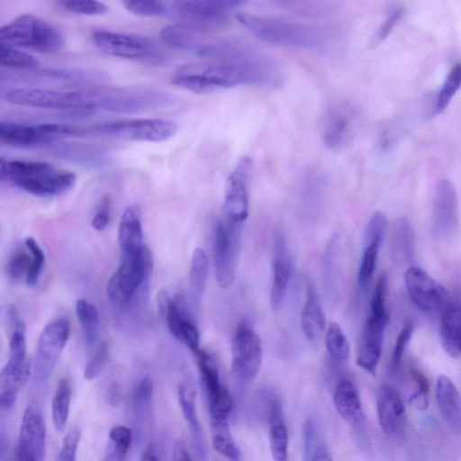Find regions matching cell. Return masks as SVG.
I'll return each instance as SVG.
<instances>
[{"label":"cell","instance_id":"3957f363","mask_svg":"<svg viewBox=\"0 0 461 461\" xmlns=\"http://www.w3.org/2000/svg\"><path fill=\"white\" fill-rule=\"evenodd\" d=\"M235 18L263 41L303 49H318L325 42L321 30L308 23L240 12Z\"/></svg>","mask_w":461,"mask_h":461},{"label":"cell","instance_id":"4fadbf2b","mask_svg":"<svg viewBox=\"0 0 461 461\" xmlns=\"http://www.w3.org/2000/svg\"><path fill=\"white\" fill-rule=\"evenodd\" d=\"M253 162L241 157L227 180L223 213L229 227H242L249 215V183Z\"/></svg>","mask_w":461,"mask_h":461},{"label":"cell","instance_id":"603a6c76","mask_svg":"<svg viewBox=\"0 0 461 461\" xmlns=\"http://www.w3.org/2000/svg\"><path fill=\"white\" fill-rule=\"evenodd\" d=\"M385 228L386 218L381 212H375L366 226L363 237V252L357 276L361 288H365L373 276Z\"/></svg>","mask_w":461,"mask_h":461},{"label":"cell","instance_id":"7bdbcfd3","mask_svg":"<svg viewBox=\"0 0 461 461\" xmlns=\"http://www.w3.org/2000/svg\"><path fill=\"white\" fill-rule=\"evenodd\" d=\"M131 443V429L122 425L113 427L109 431L106 461H122Z\"/></svg>","mask_w":461,"mask_h":461},{"label":"cell","instance_id":"9c48e42d","mask_svg":"<svg viewBox=\"0 0 461 461\" xmlns=\"http://www.w3.org/2000/svg\"><path fill=\"white\" fill-rule=\"evenodd\" d=\"M88 132L117 140L163 142L174 137L178 125L158 118L122 119L96 124Z\"/></svg>","mask_w":461,"mask_h":461},{"label":"cell","instance_id":"681fc988","mask_svg":"<svg viewBox=\"0 0 461 461\" xmlns=\"http://www.w3.org/2000/svg\"><path fill=\"white\" fill-rule=\"evenodd\" d=\"M403 9L402 7H394L388 12L385 18L375 29L368 41V47L370 49L377 47L388 37L401 19Z\"/></svg>","mask_w":461,"mask_h":461},{"label":"cell","instance_id":"e575fe53","mask_svg":"<svg viewBox=\"0 0 461 461\" xmlns=\"http://www.w3.org/2000/svg\"><path fill=\"white\" fill-rule=\"evenodd\" d=\"M38 73L42 77L72 83H97L109 78L106 72L75 67H46L40 68Z\"/></svg>","mask_w":461,"mask_h":461},{"label":"cell","instance_id":"d590c367","mask_svg":"<svg viewBox=\"0 0 461 461\" xmlns=\"http://www.w3.org/2000/svg\"><path fill=\"white\" fill-rule=\"evenodd\" d=\"M414 241V232L409 221L405 218L398 219L394 224L392 240L393 257L397 263L412 261Z\"/></svg>","mask_w":461,"mask_h":461},{"label":"cell","instance_id":"7a4b0ae2","mask_svg":"<svg viewBox=\"0 0 461 461\" xmlns=\"http://www.w3.org/2000/svg\"><path fill=\"white\" fill-rule=\"evenodd\" d=\"M1 177L35 196L52 197L70 191L77 176L68 170L41 161L5 159L0 162Z\"/></svg>","mask_w":461,"mask_h":461},{"label":"cell","instance_id":"52a82bcc","mask_svg":"<svg viewBox=\"0 0 461 461\" xmlns=\"http://www.w3.org/2000/svg\"><path fill=\"white\" fill-rule=\"evenodd\" d=\"M2 97L7 103L19 106L67 111L79 114H90L95 112L87 91L17 87L7 89Z\"/></svg>","mask_w":461,"mask_h":461},{"label":"cell","instance_id":"8fae6325","mask_svg":"<svg viewBox=\"0 0 461 461\" xmlns=\"http://www.w3.org/2000/svg\"><path fill=\"white\" fill-rule=\"evenodd\" d=\"M231 355V376L241 390L257 376L262 362L260 338L247 322H240L234 332Z\"/></svg>","mask_w":461,"mask_h":461},{"label":"cell","instance_id":"74e56055","mask_svg":"<svg viewBox=\"0 0 461 461\" xmlns=\"http://www.w3.org/2000/svg\"><path fill=\"white\" fill-rule=\"evenodd\" d=\"M213 448L229 461H241V453L230 430L228 420H210Z\"/></svg>","mask_w":461,"mask_h":461},{"label":"cell","instance_id":"4316f807","mask_svg":"<svg viewBox=\"0 0 461 461\" xmlns=\"http://www.w3.org/2000/svg\"><path fill=\"white\" fill-rule=\"evenodd\" d=\"M439 339L447 355L451 357L461 355V300L458 296L447 297L441 307Z\"/></svg>","mask_w":461,"mask_h":461},{"label":"cell","instance_id":"60d3db41","mask_svg":"<svg viewBox=\"0 0 461 461\" xmlns=\"http://www.w3.org/2000/svg\"><path fill=\"white\" fill-rule=\"evenodd\" d=\"M325 346L330 357L336 362H345L350 354L348 340L336 322H330L325 335Z\"/></svg>","mask_w":461,"mask_h":461},{"label":"cell","instance_id":"f546056e","mask_svg":"<svg viewBox=\"0 0 461 461\" xmlns=\"http://www.w3.org/2000/svg\"><path fill=\"white\" fill-rule=\"evenodd\" d=\"M436 400L447 426L454 433L461 435V395L446 375H441L437 379Z\"/></svg>","mask_w":461,"mask_h":461},{"label":"cell","instance_id":"ac0fdd59","mask_svg":"<svg viewBox=\"0 0 461 461\" xmlns=\"http://www.w3.org/2000/svg\"><path fill=\"white\" fill-rule=\"evenodd\" d=\"M241 228H229L217 223L213 240V261L217 282L223 289L230 288L235 278V262L240 248Z\"/></svg>","mask_w":461,"mask_h":461},{"label":"cell","instance_id":"ba28073f","mask_svg":"<svg viewBox=\"0 0 461 461\" xmlns=\"http://www.w3.org/2000/svg\"><path fill=\"white\" fill-rule=\"evenodd\" d=\"M152 255L144 245L139 251L122 254L118 268L107 282L109 302L117 307L127 305L152 269Z\"/></svg>","mask_w":461,"mask_h":461},{"label":"cell","instance_id":"f907efd6","mask_svg":"<svg viewBox=\"0 0 461 461\" xmlns=\"http://www.w3.org/2000/svg\"><path fill=\"white\" fill-rule=\"evenodd\" d=\"M58 4L66 11L85 15H100L108 11V6L99 1L62 0Z\"/></svg>","mask_w":461,"mask_h":461},{"label":"cell","instance_id":"f5cc1de1","mask_svg":"<svg viewBox=\"0 0 461 461\" xmlns=\"http://www.w3.org/2000/svg\"><path fill=\"white\" fill-rule=\"evenodd\" d=\"M109 358V348L106 342L99 344L84 368V377L86 380L95 378L105 366Z\"/></svg>","mask_w":461,"mask_h":461},{"label":"cell","instance_id":"c3c4849f","mask_svg":"<svg viewBox=\"0 0 461 461\" xmlns=\"http://www.w3.org/2000/svg\"><path fill=\"white\" fill-rule=\"evenodd\" d=\"M413 330V321H408L398 334L391 357V370L393 374H396L400 369L402 357L409 346Z\"/></svg>","mask_w":461,"mask_h":461},{"label":"cell","instance_id":"db71d44e","mask_svg":"<svg viewBox=\"0 0 461 461\" xmlns=\"http://www.w3.org/2000/svg\"><path fill=\"white\" fill-rule=\"evenodd\" d=\"M411 375L415 382L416 390L410 401L420 410H426L429 403V382L426 376L417 368H411Z\"/></svg>","mask_w":461,"mask_h":461},{"label":"cell","instance_id":"30bf717a","mask_svg":"<svg viewBox=\"0 0 461 461\" xmlns=\"http://www.w3.org/2000/svg\"><path fill=\"white\" fill-rule=\"evenodd\" d=\"M242 3L233 0L177 1L172 14L180 23L196 31L218 29L227 24Z\"/></svg>","mask_w":461,"mask_h":461},{"label":"cell","instance_id":"cb8c5ba5","mask_svg":"<svg viewBox=\"0 0 461 461\" xmlns=\"http://www.w3.org/2000/svg\"><path fill=\"white\" fill-rule=\"evenodd\" d=\"M375 402L382 430L391 437L399 435L404 424L405 409L396 388L391 384L381 385L376 393Z\"/></svg>","mask_w":461,"mask_h":461},{"label":"cell","instance_id":"680465c9","mask_svg":"<svg viewBox=\"0 0 461 461\" xmlns=\"http://www.w3.org/2000/svg\"><path fill=\"white\" fill-rule=\"evenodd\" d=\"M153 382L149 375L143 376L134 390V402L138 405L147 404L153 395Z\"/></svg>","mask_w":461,"mask_h":461},{"label":"cell","instance_id":"9f6ffc18","mask_svg":"<svg viewBox=\"0 0 461 461\" xmlns=\"http://www.w3.org/2000/svg\"><path fill=\"white\" fill-rule=\"evenodd\" d=\"M318 436L308 438L304 440L305 453L308 461H333L332 456L326 447L318 441Z\"/></svg>","mask_w":461,"mask_h":461},{"label":"cell","instance_id":"d6986e66","mask_svg":"<svg viewBox=\"0 0 461 461\" xmlns=\"http://www.w3.org/2000/svg\"><path fill=\"white\" fill-rule=\"evenodd\" d=\"M404 284L411 300L423 312L441 308L447 297L445 289L418 266L407 268Z\"/></svg>","mask_w":461,"mask_h":461},{"label":"cell","instance_id":"ab89813d","mask_svg":"<svg viewBox=\"0 0 461 461\" xmlns=\"http://www.w3.org/2000/svg\"><path fill=\"white\" fill-rule=\"evenodd\" d=\"M71 400V386L67 378H62L57 386L51 403L53 425L57 431H63L68 419Z\"/></svg>","mask_w":461,"mask_h":461},{"label":"cell","instance_id":"d6a6232c","mask_svg":"<svg viewBox=\"0 0 461 461\" xmlns=\"http://www.w3.org/2000/svg\"><path fill=\"white\" fill-rule=\"evenodd\" d=\"M177 396L183 416L192 431L197 452L204 460L205 445L196 412L195 393L190 384H182L178 386Z\"/></svg>","mask_w":461,"mask_h":461},{"label":"cell","instance_id":"4dcf8cb0","mask_svg":"<svg viewBox=\"0 0 461 461\" xmlns=\"http://www.w3.org/2000/svg\"><path fill=\"white\" fill-rule=\"evenodd\" d=\"M118 242L122 254L135 253L144 246L140 206L130 205L122 212L118 227Z\"/></svg>","mask_w":461,"mask_h":461},{"label":"cell","instance_id":"f35d334b","mask_svg":"<svg viewBox=\"0 0 461 461\" xmlns=\"http://www.w3.org/2000/svg\"><path fill=\"white\" fill-rule=\"evenodd\" d=\"M76 314L84 332L86 345L90 348L98 338L100 322L98 311L93 303L80 298L76 303Z\"/></svg>","mask_w":461,"mask_h":461},{"label":"cell","instance_id":"5bb4252c","mask_svg":"<svg viewBox=\"0 0 461 461\" xmlns=\"http://www.w3.org/2000/svg\"><path fill=\"white\" fill-rule=\"evenodd\" d=\"M201 384L206 398L210 420H228L232 398L221 383L214 357L202 348L195 354Z\"/></svg>","mask_w":461,"mask_h":461},{"label":"cell","instance_id":"9a60e30c","mask_svg":"<svg viewBox=\"0 0 461 461\" xmlns=\"http://www.w3.org/2000/svg\"><path fill=\"white\" fill-rule=\"evenodd\" d=\"M7 315L10 328L9 359L1 370L0 379L23 386L31 371V363L26 358L25 325L15 307H9Z\"/></svg>","mask_w":461,"mask_h":461},{"label":"cell","instance_id":"f6af8a7d","mask_svg":"<svg viewBox=\"0 0 461 461\" xmlns=\"http://www.w3.org/2000/svg\"><path fill=\"white\" fill-rule=\"evenodd\" d=\"M130 12L142 16H166L172 14V5L162 1H123Z\"/></svg>","mask_w":461,"mask_h":461},{"label":"cell","instance_id":"6125c7cd","mask_svg":"<svg viewBox=\"0 0 461 461\" xmlns=\"http://www.w3.org/2000/svg\"><path fill=\"white\" fill-rule=\"evenodd\" d=\"M140 461H159L158 458L149 450L143 452Z\"/></svg>","mask_w":461,"mask_h":461},{"label":"cell","instance_id":"b9f144b4","mask_svg":"<svg viewBox=\"0 0 461 461\" xmlns=\"http://www.w3.org/2000/svg\"><path fill=\"white\" fill-rule=\"evenodd\" d=\"M1 65L15 69H36L40 61L33 55L9 44L0 42Z\"/></svg>","mask_w":461,"mask_h":461},{"label":"cell","instance_id":"ffe728a7","mask_svg":"<svg viewBox=\"0 0 461 461\" xmlns=\"http://www.w3.org/2000/svg\"><path fill=\"white\" fill-rule=\"evenodd\" d=\"M272 285L270 305L273 311H278L285 297L291 279L292 260L283 229L276 227L272 241Z\"/></svg>","mask_w":461,"mask_h":461},{"label":"cell","instance_id":"6da1fadb","mask_svg":"<svg viewBox=\"0 0 461 461\" xmlns=\"http://www.w3.org/2000/svg\"><path fill=\"white\" fill-rule=\"evenodd\" d=\"M272 60L263 53L238 60H211L180 66L173 84L197 94L244 85L266 84L276 79Z\"/></svg>","mask_w":461,"mask_h":461},{"label":"cell","instance_id":"11a10c76","mask_svg":"<svg viewBox=\"0 0 461 461\" xmlns=\"http://www.w3.org/2000/svg\"><path fill=\"white\" fill-rule=\"evenodd\" d=\"M80 435V429L77 427L71 428L66 433L57 461H76Z\"/></svg>","mask_w":461,"mask_h":461},{"label":"cell","instance_id":"6f0895ef","mask_svg":"<svg viewBox=\"0 0 461 461\" xmlns=\"http://www.w3.org/2000/svg\"><path fill=\"white\" fill-rule=\"evenodd\" d=\"M110 218L111 199L108 195H105L100 201L97 211L91 221V225L96 230H104L109 225Z\"/></svg>","mask_w":461,"mask_h":461},{"label":"cell","instance_id":"277c9868","mask_svg":"<svg viewBox=\"0 0 461 461\" xmlns=\"http://www.w3.org/2000/svg\"><path fill=\"white\" fill-rule=\"evenodd\" d=\"M387 290V276L383 274L377 280L371 298L369 312L356 359L357 366L372 375H375L382 354L384 331L388 323Z\"/></svg>","mask_w":461,"mask_h":461},{"label":"cell","instance_id":"bcb514c9","mask_svg":"<svg viewBox=\"0 0 461 461\" xmlns=\"http://www.w3.org/2000/svg\"><path fill=\"white\" fill-rule=\"evenodd\" d=\"M32 263V255L26 249H19L10 257L6 272L12 281L26 279Z\"/></svg>","mask_w":461,"mask_h":461},{"label":"cell","instance_id":"d4e9b609","mask_svg":"<svg viewBox=\"0 0 461 461\" xmlns=\"http://www.w3.org/2000/svg\"><path fill=\"white\" fill-rule=\"evenodd\" d=\"M1 143L11 147L30 148L50 145L60 140L46 131L42 124L31 125L13 121L0 122Z\"/></svg>","mask_w":461,"mask_h":461},{"label":"cell","instance_id":"83f0119b","mask_svg":"<svg viewBox=\"0 0 461 461\" xmlns=\"http://www.w3.org/2000/svg\"><path fill=\"white\" fill-rule=\"evenodd\" d=\"M267 420L269 447L273 461H288V429L284 419L279 398L273 392H267Z\"/></svg>","mask_w":461,"mask_h":461},{"label":"cell","instance_id":"44dd1931","mask_svg":"<svg viewBox=\"0 0 461 461\" xmlns=\"http://www.w3.org/2000/svg\"><path fill=\"white\" fill-rule=\"evenodd\" d=\"M432 227L436 236L446 239L451 236L458 224L457 198L454 185L447 179H441L435 189Z\"/></svg>","mask_w":461,"mask_h":461},{"label":"cell","instance_id":"484cf974","mask_svg":"<svg viewBox=\"0 0 461 461\" xmlns=\"http://www.w3.org/2000/svg\"><path fill=\"white\" fill-rule=\"evenodd\" d=\"M162 317L165 319L170 333L194 354L201 348L198 330L179 296L171 298Z\"/></svg>","mask_w":461,"mask_h":461},{"label":"cell","instance_id":"8992f818","mask_svg":"<svg viewBox=\"0 0 461 461\" xmlns=\"http://www.w3.org/2000/svg\"><path fill=\"white\" fill-rule=\"evenodd\" d=\"M95 46L107 55L160 66L167 62L164 49L147 36L97 30L92 33Z\"/></svg>","mask_w":461,"mask_h":461},{"label":"cell","instance_id":"2e32d148","mask_svg":"<svg viewBox=\"0 0 461 461\" xmlns=\"http://www.w3.org/2000/svg\"><path fill=\"white\" fill-rule=\"evenodd\" d=\"M46 449V429L43 415L36 402L26 407L20 426L14 461H43Z\"/></svg>","mask_w":461,"mask_h":461},{"label":"cell","instance_id":"7dc6e473","mask_svg":"<svg viewBox=\"0 0 461 461\" xmlns=\"http://www.w3.org/2000/svg\"><path fill=\"white\" fill-rule=\"evenodd\" d=\"M24 244L26 249L30 251L32 259V267L25 282L29 286H34L40 279L45 263V256L41 246L32 237H27L24 240Z\"/></svg>","mask_w":461,"mask_h":461},{"label":"cell","instance_id":"5b68a950","mask_svg":"<svg viewBox=\"0 0 461 461\" xmlns=\"http://www.w3.org/2000/svg\"><path fill=\"white\" fill-rule=\"evenodd\" d=\"M1 42L14 47L53 53L65 46L63 33L53 24L33 14H22L0 30Z\"/></svg>","mask_w":461,"mask_h":461},{"label":"cell","instance_id":"816d5d0a","mask_svg":"<svg viewBox=\"0 0 461 461\" xmlns=\"http://www.w3.org/2000/svg\"><path fill=\"white\" fill-rule=\"evenodd\" d=\"M57 152L61 153L64 158H69L78 162L84 160L86 164L92 163L96 165L104 159V154L101 149L90 147H63L58 149Z\"/></svg>","mask_w":461,"mask_h":461},{"label":"cell","instance_id":"f1b7e54d","mask_svg":"<svg viewBox=\"0 0 461 461\" xmlns=\"http://www.w3.org/2000/svg\"><path fill=\"white\" fill-rule=\"evenodd\" d=\"M352 128L353 114L351 110L346 105L332 106L322 118V140L330 149L341 148L349 140Z\"/></svg>","mask_w":461,"mask_h":461},{"label":"cell","instance_id":"8d00e7d4","mask_svg":"<svg viewBox=\"0 0 461 461\" xmlns=\"http://www.w3.org/2000/svg\"><path fill=\"white\" fill-rule=\"evenodd\" d=\"M208 276V259L201 248H196L192 255L189 271V292L193 303L200 304Z\"/></svg>","mask_w":461,"mask_h":461},{"label":"cell","instance_id":"94428289","mask_svg":"<svg viewBox=\"0 0 461 461\" xmlns=\"http://www.w3.org/2000/svg\"><path fill=\"white\" fill-rule=\"evenodd\" d=\"M173 461H192L183 441H177L173 451Z\"/></svg>","mask_w":461,"mask_h":461},{"label":"cell","instance_id":"e0dca14e","mask_svg":"<svg viewBox=\"0 0 461 461\" xmlns=\"http://www.w3.org/2000/svg\"><path fill=\"white\" fill-rule=\"evenodd\" d=\"M70 334V324L66 318L48 322L42 329L37 343L35 375L45 380L63 351Z\"/></svg>","mask_w":461,"mask_h":461},{"label":"cell","instance_id":"836d02e7","mask_svg":"<svg viewBox=\"0 0 461 461\" xmlns=\"http://www.w3.org/2000/svg\"><path fill=\"white\" fill-rule=\"evenodd\" d=\"M196 30L189 28L180 23L165 25L159 34L164 42L172 48L194 51L197 54L205 44L196 34Z\"/></svg>","mask_w":461,"mask_h":461},{"label":"cell","instance_id":"ee69618b","mask_svg":"<svg viewBox=\"0 0 461 461\" xmlns=\"http://www.w3.org/2000/svg\"><path fill=\"white\" fill-rule=\"evenodd\" d=\"M461 87V63L455 64L449 70L437 96L435 113H440Z\"/></svg>","mask_w":461,"mask_h":461},{"label":"cell","instance_id":"7c38bea8","mask_svg":"<svg viewBox=\"0 0 461 461\" xmlns=\"http://www.w3.org/2000/svg\"><path fill=\"white\" fill-rule=\"evenodd\" d=\"M96 110L132 113L153 109L171 103L170 94L154 90L103 89L90 91Z\"/></svg>","mask_w":461,"mask_h":461},{"label":"cell","instance_id":"1f68e13d","mask_svg":"<svg viewBox=\"0 0 461 461\" xmlns=\"http://www.w3.org/2000/svg\"><path fill=\"white\" fill-rule=\"evenodd\" d=\"M301 327L304 336L312 342L319 339L326 328L324 312L311 285L307 288V297L301 312Z\"/></svg>","mask_w":461,"mask_h":461},{"label":"cell","instance_id":"7402d4cb","mask_svg":"<svg viewBox=\"0 0 461 461\" xmlns=\"http://www.w3.org/2000/svg\"><path fill=\"white\" fill-rule=\"evenodd\" d=\"M333 403L339 415L357 433L366 432V420L358 390L352 380L340 378L333 391Z\"/></svg>","mask_w":461,"mask_h":461},{"label":"cell","instance_id":"91938a15","mask_svg":"<svg viewBox=\"0 0 461 461\" xmlns=\"http://www.w3.org/2000/svg\"><path fill=\"white\" fill-rule=\"evenodd\" d=\"M106 402L111 406H117L122 400L121 388L115 382L111 383L105 392Z\"/></svg>","mask_w":461,"mask_h":461}]
</instances>
